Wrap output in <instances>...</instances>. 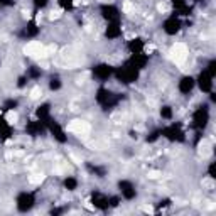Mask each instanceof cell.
<instances>
[{
    "mask_svg": "<svg viewBox=\"0 0 216 216\" xmlns=\"http://www.w3.org/2000/svg\"><path fill=\"white\" fill-rule=\"evenodd\" d=\"M25 52L29 54V56H46L47 54L46 47H44L40 42H29L25 46Z\"/></svg>",
    "mask_w": 216,
    "mask_h": 216,
    "instance_id": "1",
    "label": "cell"
},
{
    "mask_svg": "<svg viewBox=\"0 0 216 216\" xmlns=\"http://www.w3.org/2000/svg\"><path fill=\"white\" fill-rule=\"evenodd\" d=\"M186 54H187V51H186V46H184V44H176L174 46L172 56H174L176 62H182L184 59H186Z\"/></svg>",
    "mask_w": 216,
    "mask_h": 216,
    "instance_id": "2",
    "label": "cell"
},
{
    "mask_svg": "<svg viewBox=\"0 0 216 216\" xmlns=\"http://www.w3.org/2000/svg\"><path fill=\"white\" fill-rule=\"evenodd\" d=\"M68 130H71V132H76V133H83V132H88V130H89V125L86 123V122L76 120V122H73V123L68 127Z\"/></svg>",
    "mask_w": 216,
    "mask_h": 216,
    "instance_id": "3",
    "label": "cell"
},
{
    "mask_svg": "<svg viewBox=\"0 0 216 216\" xmlns=\"http://www.w3.org/2000/svg\"><path fill=\"white\" fill-rule=\"evenodd\" d=\"M7 120L10 122V123H15V120H17V115H15V113H12V111H10V113L7 115Z\"/></svg>",
    "mask_w": 216,
    "mask_h": 216,
    "instance_id": "4",
    "label": "cell"
},
{
    "mask_svg": "<svg viewBox=\"0 0 216 216\" xmlns=\"http://www.w3.org/2000/svg\"><path fill=\"white\" fill-rule=\"evenodd\" d=\"M40 93H42V91H40L39 88H35L34 91H32V94H30V96H32V98H39V94H40Z\"/></svg>",
    "mask_w": 216,
    "mask_h": 216,
    "instance_id": "5",
    "label": "cell"
}]
</instances>
